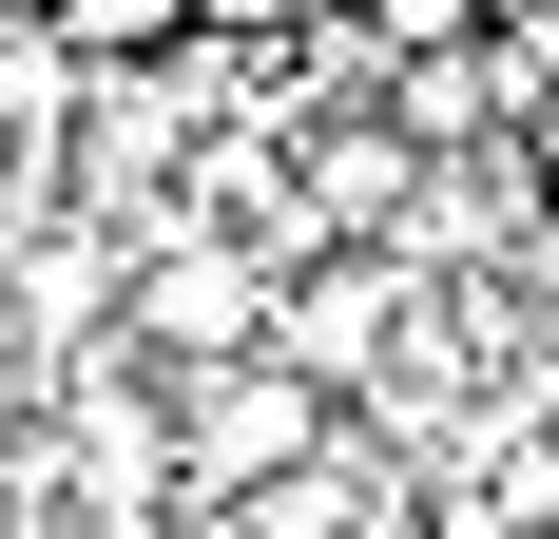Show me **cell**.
Returning <instances> with one entry per match:
<instances>
[{"label":"cell","instance_id":"3","mask_svg":"<svg viewBox=\"0 0 559 539\" xmlns=\"http://www.w3.org/2000/svg\"><path fill=\"white\" fill-rule=\"evenodd\" d=\"M251 309H271V289L231 251H155L135 270V367H213V347H251Z\"/></svg>","mask_w":559,"mask_h":539},{"label":"cell","instance_id":"6","mask_svg":"<svg viewBox=\"0 0 559 539\" xmlns=\"http://www.w3.org/2000/svg\"><path fill=\"white\" fill-rule=\"evenodd\" d=\"M405 39H483V0H367V58H405Z\"/></svg>","mask_w":559,"mask_h":539},{"label":"cell","instance_id":"5","mask_svg":"<svg viewBox=\"0 0 559 539\" xmlns=\"http://www.w3.org/2000/svg\"><path fill=\"white\" fill-rule=\"evenodd\" d=\"M386 193H405V135H329V155H309V213L329 231H367Z\"/></svg>","mask_w":559,"mask_h":539},{"label":"cell","instance_id":"1","mask_svg":"<svg viewBox=\"0 0 559 539\" xmlns=\"http://www.w3.org/2000/svg\"><path fill=\"white\" fill-rule=\"evenodd\" d=\"M329 443V385L271 367V347H213L193 367V405H174V463H193V501H251L271 463H309Z\"/></svg>","mask_w":559,"mask_h":539},{"label":"cell","instance_id":"2","mask_svg":"<svg viewBox=\"0 0 559 539\" xmlns=\"http://www.w3.org/2000/svg\"><path fill=\"white\" fill-rule=\"evenodd\" d=\"M251 347H271V367H309V385L386 367V347H405V270H386V251H309L271 309H251Z\"/></svg>","mask_w":559,"mask_h":539},{"label":"cell","instance_id":"4","mask_svg":"<svg viewBox=\"0 0 559 539\" xmlns=\"http://www.w3.org/2000/svg\"><path fill=\"white\" fill-rule=\"evenodd\" d=\"M347 520H367V463H329V443L251 482V539H347Z\"/></svg>","mask_w":559,"mask_h":539}]
</instances>
